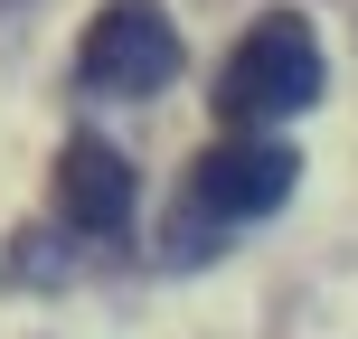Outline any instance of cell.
I'll list each match as a JSON object with an SVG mask.
<instances>
[{
	"mask_svg": "<svg viewBox=\"0 0 358 339\" xmlns=\"http://www.w3.org/2000/svg\"><path fill=\"white\" fill-rule=\"evenodd\" d=\"M76 75H85L94 94H161L179 75V29L161 0H113V10H94L85 48H76Z\"/></svg>",
	"mask_w": 358,
	"mask_h": 339,
	"instance_id": "3",
	"label": "cell"
},
{
	"mask_svg": "<svg viewBox=\"0 0 358 339\" xmlns=\"http://www.w3.org/2000/svg\"><path fill=\"white\" fill-rule=\"evenodd\" d=\"M57 217H66V236H123L132 161L113 142H94V132H76V142L57 151Z\"/></svg>",
	"mask_w": 358,
	"mask_h": 339,
	"instance_id": "4",
	"label": "cell"
},
{
	"mask_svg": "<svg viewBox=\"0 0 358 339\" xmlns=\"http://www.w3.org/2000/svg\"><path fill=\"white\" fill-rule=\"evenodd\" d=\"M292 179H302V151L273 142V132H255V142H208L189 170V189H179V217H208V226H255V217H273L292 198Z\"/></svg>",
	"mask_w": 358,
	"mask_h": 339,
	"instance_id": "2",
	"label": "cell"
},
{
	"mask_svg": "<svg viewBox=\"0 0 358 339\" xmlns=\"http://www.w3.org/2000/svg\"><path fill=\"white\" fill-rule=\"evenodd\" d=\"M302 104H321V38L302 10H264L217 75V113L227 123H283Z\"/></svg>",
	"mask_w": 358,
	"mask_h": 339,
	"instance_id": "1",
	"label": "cell"
}]
</instances>
